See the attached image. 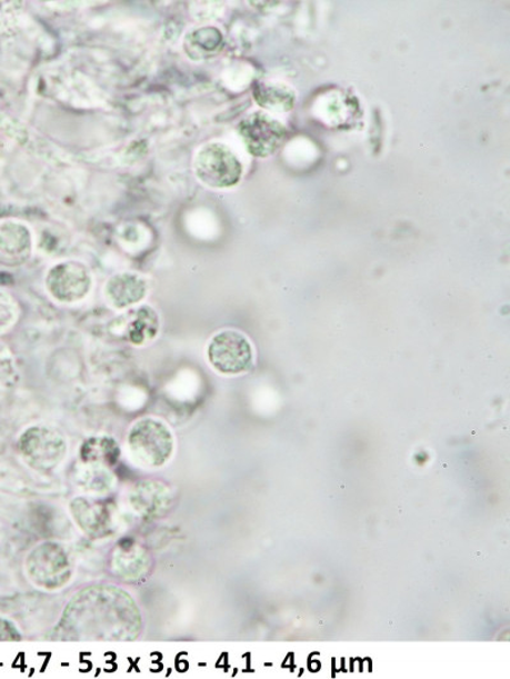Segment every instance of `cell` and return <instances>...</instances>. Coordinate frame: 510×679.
Listing matches in <instances>:
<instances>
[{"label": "cell", "instance_id": "4", "mask_svg": "<svg viewBox=\"0 0 510 679\" xmlns=\"http://www.w3.org/2000/svg\"><path fill=\"white\" fill-rule=\"evenodd\" d=\"M24 463L40 473H49L63 463L68 442L63 433L48 426H31L19 440Z\"/></svg>", "mask_w": 510, "mask_h": 679}, {"label": "cell", "instance_id": "13", "mask_svg": "<svg viewBox=\"0 0 510 679\" xmlns=\"http://www.w3.org/2000/svg\"><path fill=\"white\" fill-rule=\"evenodd\" d=\"M151 559L144 548L133 542L118 546L112 557V570L117 577L126 580H138L150 570Z\"/></svg>", "mask_w": 510, "mask_h": 679}, {"label": "cell", "instance_id": "12", "mask_svg": "<svg viewBox=\"0 0 510 679\" xmlns=\"http://www.w3.org/2000/svg\"><path fill=\"white\" fill-rule=\"evenodd\" d=\"M71 512L77 526L86 536L106 537L114 527V517L106 503L77 498L71 502Z\"/></svg>", "mask_w": 510, "mask_h": 679}, {"label": "cell", "instance_id": "19", "mask_svg": "<svg viewBox=\"0 0 510 679\" xmlns=\"http://www.w3.org/2000/svg\"><path fill=\"white\" fill-rule=\"evenodd\" d=\"M21 639V632L17 626L7 618L0 617V641H20Z\"/></svg>", "mask_w": 510, "mask_h": 679}, {"label": "cell", "instance_id": "11", "mask_svg": "<svg viewBox=\"0 0 510 679\" xmlns=\"http://www.w3.org/2000/svg\"><path fill=\"white\" fill-rule=\"evenodd\" d=\"M128 499L138 516L152 519L163 517L170 510L172 493L166 483L142 481L133 487Z\"/></svg>", "mask_w": 510, "mask_h": 679}, {"label": "cell", "instance_id": "5", "mask_svg": "<svg viewBox=\"0 0 510 679\" xmlns=\"http://www.w3.org/2000/svg\"><path fill=\"white\" fill-rule=\"evenodd\" d=\"M33 586L46 590L64 588L72 579V563L62 546L53 542L34 547L24 561Z\"/></svg>", "mask_w": 510, "mask_h": 679}, {"label": "cell", "instance_id": "18", "mask_svg": "<svg viewBox=\"0 0 510 679\" xmlns=\"http://www.w3.org/2000/svg\"><path fill=\"white\" fill-rule=\"evenodd\" d=\"M17 319V308L10 296L0 292V332L10 328Z\"/></svg>", "mask_w": 510, "mask_h": 679}, {"label": "cell", "instance_id": "9", "mask_svg": "<svg viewBox=\"0 0 510 679\" xmlns=\"http://www.w3.org/2000/svg\"><path fill=\"white\" fill-rule=\"evenodd\" d=\"M114 330L120 337L136 347H144L159 337L161 320L159 312L149 304H140L122 312L118 318Z\"/></svg>", "mask_w": 510, "mask_h": 679}, {"label": "cell", "instance_id": "7", "mask_svg": "<svg viewBox=\"0 0 510 679\" xmlns=\"http://www.w3.org/2000/svg\"><path fill=\"white\" fill-rule=\"evenodd\" d=\"M92 276L82 261L67 260L50 269L46 278L51 299L62 304H76L88 299L92 291Z\"/></svg>", "mask_w": 510, "mask_h": 679}, {"label": "cell", "instance_id": "10", "mask_svg": "<svg viewBox=\"0 0 510 679\" xmlns=\"http://www.w3.org/2000/svg\"><path fill=\"white\" fill-rule=\"evenodd\" d=\"M149 281L141 274L123 272L112 276L103 287V298L109 308L123 312L140 304L149 296Z\"/></svg>", "mask_w": 510, "mask_h": 679}, {"label": "cell", "instance_id": "17", "mask_svg": "<svg viewBox=\"0 0 510 679\" xmlns=\"http://www.w3.org/2000/svg\"><path fill=\"white\" fill-rule=\"evenodd\" d=\"M222 37L216 29H202L190 34L187 41L189 56L210 57L221 48Z\"/></svg>", "mask_w": 510, "mask_h": 679}, {"label": "cell", "instance_id": "16", "mask_svg": "<svg viewBox=\"0 0 510 679\" xmlns=\"http://www.w3.org/2000/svg\"><path fill=\"white\" fill-rule=\"evenodd\" d=\"M80 457L84 465L114 466L120 457V448L114 439L94 437L83 442Z\"/></svg>", "mask_w": 510, "mask_h": 679}, {"label": "cell", "instance_id": "1", "mask_svg": "<svg viewBox=\"0 0 510 679\" xmlns=\"http://www.w3.org/2000/svg\"><path fill=\"white\" fill-rule=\"evenodd\" d=\"M142 631L136 600L122 588L91 586L78 591L64 609L53 639L58 641H133Z\"/></svg>", "mask_w": 510, "mask_h": 679}, {"label": "cell", "instance_id": "3", "mask_svg": "<svg viewBox=\"0 0 510 679\" xmlns=\"http://www.w3.org/2000/svg\"><path fill=\"white\" fill-rule=\"evenodd\" d=\"M207 361L221 376L236 377L252 369L253 346L236 329H223L213 334L206 348Z\"/></svg>", "mask_w": 510, "mask_h": 679}, {"label": "cell", "instance_id": "14", "mask_svg": "<svg viewBox=\"0 0 510 679\" xmlns=\"http://www.w3.org/2000/svg\"><path fill=\"white\" fill-rule=\"evenodd\" d=\"M31 251V234L24 226L4 223L0 226V259L6 263H21Z\"/></svg>", "mask_w": 510, "mask_h": 679}, {"label": "cell", "instance_id": "2", "mask_svg": "<svg viewBox=\"0 0 510 679\" xmlns=\"http://www.w3.org/2000/svg\"><path fill=\"white\" fill-rule=\"evenodd\" d=\"M128 456L138 467H166L176 452V438L169 426L154 417H143L132 425L127 437Z\"/></svg>", "mask_w": 510, "mask_h": 679}, {"label": "cell", "instance_id": "15", "mask_svg": "<svg viewBox=\"0 0 510 679\" xmlns=\"http://www.w3.org/2000/svg\"><path fill=\"white\" fill-rule=\"evenodd\" d=\"M254 99L259 107L274 111L287 112L297 102V94L288 84L279 82L258 83L254 89Z\"/></svg>", "mask_w": 510, "mask_h": 679}, {"label": "cell", "instance_id": "8", "mask_svg": "<svg viewBox=\"0 0 510 679\" xmlns=\"http://www.w3.org/2000/svg\"><path fill=\"white\" fill-rule=\"evenodd\" d=\"M239 134L250 154L266 159L279 150L287 137V129L267 112L256 111L241 121Z\"/></svg>", "mask_w": 510, "mask_h": 679}, {"label": "cell", "instance_id": "6", "mask_svg": "<svg viewBox=\"0 0 510 679\" xmlns=\"http://www.w3.org/2000/svg\"><path fill=\"white\" fill-rule=\"evenodd\" d=\"M198 179L213 189L236 187L243 176V164L231 148L223 143L206 144L194 162Z\"/></svg>", "mask_w": 510, "mask_h": 679}]
</instances>
